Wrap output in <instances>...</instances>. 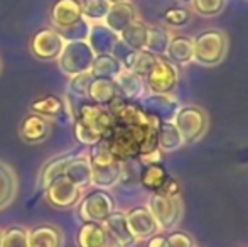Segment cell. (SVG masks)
I'll use <instances>...</instances> for the list:
<instances>
[{"mask_svg":"<svg viewBox=\"0 0 248 247\" xmlns=\"http://www.w3.org/2000/svg\"><path fill=\"white\" fill-rule=\"evenodd\" d=\"M92 152H90V166H92V185L101 190H108V188L115 186L122 178V169H124V163L118 161L110 151H108L107 144L100 141L98 144L92 146Z\"/></svg>","mask_w":248,"mask_h":247,"instance_id":"cell-1","label":"cell"},{"mask_svg":"<svg viewBox=\"0 0 248 247\" xmlns=\"http://www.w3.org/2000/svg\"><path fill=\"white\" fill-rule=\"evenodd\" d=\"M75 100L76 102H73L71 99L68 100L73 120H78V122L88 125L90 129L98 132L101 137H105L107 132L110 131L111 124H113V117H111L110 110L107 107L96 105V103H93L88 99H75Z\"/></svg>","mask_w":248,"mask_h":247,"instance_id":"cell-2","label":"cell"},{"mask_svg":"<svg viewBox=\"0 0 248 247\" xmlns=\"http://www.w3.org/2000/svg\"><path fill=\"white\" fill-rule=\"evenodd\" d=\"M95 56L96 54L90 48L88 41H73V43L64 44L61 54L56 61H58L59 68L62 69V73L75 76L79 73L90 71Z\"/></svg>","mask_w":248,"mask_h":247,"instance_id":"cell-3","label":"cell"},{"mask_svg":"<svg viewBox=\"0 0 248 247\" xmlns=\"http://www.w3.org/2000/svg\"><path fill=\"white\" fill-rule=\"evenodd\" d=\"M117 210L115 198L107 190H96L81 197L78 203V215L83 222H100L103 224L113 212Z\"/></svg>","mask_w":248,"mask_h":247,"instance_id":"cell-4","label":"cell"},{"mask_svg":"<svg viewBox=\"0 0 248 247\" xmlns=\"http://www.w3.org/2000/svg\"><path fill=\"white\" fill-rule=\"evenodd\" d=\"M194 60L204 66H215L226 54V36L218 29H208L193 39Z\"/></svg>","mask_w":248,"mask_h":247,"instance_id":"cell-5","label":"cell"},{"mask_svg":"<svg viewBox=\"0 0 248 247\" xmlns=\"http://www.w3.org/2000/svg\"><path fill=\"white\" fill-rule=\"evenodd\" d=\"M172 124L179 131L184 144L198 141L208 131V115L202 109L194 105H186L177 109Z\"/></svg>","mask_w":248,"mask_h":247,"instance_id":"cell-6","label":"cell"},{"mask_svg":"<svg viewBox=\"0 0 248 247\" xmlns=\"http://www.w3.org/2000/svg\"><path fill=\"white\" fill-rule=\"evenodd\" d=\"M149 210L154 215L157 225L160 231H172L177 225L183 214V207H181V197L169 198L162 193H152L149 198Z\"/></svg>","mask_w":248,"mask_h":247,"instance_id":"cell-7","label":"cell"},{"mask_svg":"<svg viewBox=\"0 0 248 247\" xmlns=\"http://www.w3.org/2000/svg\"><path fill=\"white\" fill-rule=\"evenodd\" d=\"M145 85L155 95H169L179 82V69L174 63L159 56L145 76Z\"/></svg>","mask_w":248,"mask_h":247,"instance_id":"cell-8","label":"cell"},{"mask_svg":"<svg viewBox=\"0 0 248 247\" xmlns=\"http://www.w3.org/2000/svg\"><path fill=\"white\" fill-rule=\"evenodd\" d=\"M64 39L54 27H43L31 37L29 49L34 58L41 61H56L64 48Z\"/></svg>","mask_w":248,"mask_h":247,"instance_id":"cell-9","label":"cell"},{"mask_svg":"<svg viewBox=\"0 0 248 247\" xmlns=\"http://www.w3.org/2000/svg\"><path fill=\"white\" fill-rule=\"evenodd\" d=\"M44 197H46L47 203L52 205V207L68 210V208L78 207L79 200L83 197V190L69 181L64 175H61L46 186Z\"/></svg>","mask_w":248,"mask_h":247,"instance_id":"cell-10","label":"cell"},{"mask_svg":"<svg viewBox=\"0 0 248 247\" xmlns=\"http://www.w3.org/2000/svg\"><path fill=\"white\" fill-rule=\"evenodd\" d=\"M125 218H127L128 229H130L135 241L150 239L152 235L159 234V231H160L155 218H154V215L150 214L147 205L132 207L128 212H125Z\"/></svg>","mask_w":248,"mask_h":247,"instance_id":"cell-11","label":"cell"},{"mask_svg":"<svg viewBox=\"0 0 248 247\" xmlns=\"http://www.w3.org/2000/svg\"><path fill=\"white\" fill-rule=\"evenodd\" d=\"M31 112L37 114V115L44 117V119H54L64 124L73 120L68 100L61 99L58 95H46L36 99L31 103Z\"/></svg>","mask_w":248,"mask_h":247,"instance_id":"cell-12","label":"cell"},{"mask_svg":"<svg viewBox=\"0 0 248 247\" xmlns=\"http://www.w3.org/2000/svg\"><path fill=\"white\" fill-rule=\"evenodd\" d=\"M51 120L31 112L24 117L19 127V135L27 144H41L51 135Z\"/></svg>","mask_w":248,"mask_h":247,"instance_id":"cell-13","label":"cell"},{"mask_svg":"<svg viewBox=\"0 0 248 247\" xmlns=\"http://www.w3.org/2000/svg\"><path fill=\"white\" fill-rule=\"evenodd\" d=\"M51 22L54 29H64L83 17L81 0H56L51 7Z\"/></svg>","mask_w":248,"mask_h":247,"instance_id":"cell-14","label":"cell"},{"mask_svg":"<svg viewBox=\"0 0 248 247\" xmlns=\"http://www.w3.org/2000/svg\"><path fill=\"white\" fill-rule=\"evenodd\" d=\"M78 154H79L78 151H66V152H61V154L54 156V158H51L49 161H46V165L41 168L39 175H37V185H36L37 190L44 191L46 190V186L49 185L52 180H56L58 176L64 175L68 165Z\"/></svg>","mask_w":248,"mask_h":247,"instance_id":"cell-15","label":"cell"},{"mask_svg":"<svg viewBox=\"0 0 248 247\" xmlns=\"http://www.w3.org/2000/svg\"><path fill=\"white\" fill-rule=\"evenodd\" d=\"M142 109L150 115L157 117L160 122H172L174 115L177 112V103L170 95H152L145 97L142 100Z\"/></svg>","mask_w":248,"mask_h":247,"instance_id":"cell-16","label":"cell"},{"mask_svg":"<svg viewBox=\"0 0 248 247\" xmlns=\"http://www.w3.org/2000/svg\"><path fill=\"white\" fill-rule=\"evenodd\" d=\"M137 19V12L135 7L130 2H120V3H111L110 10H108L107 17H105V26L115 34H120L127 26H130L134 20Z\"/></svg>","mask_w":248,"mask_h":247,"instance_id":"cell-17","label":"cell"},{"mask_svg":"<svg viewBox=\"0 0 248 247\" xmlns=\"http://www.w3.org/2000/svg\"><path fill=\"white\" fill-rule=\"evenodd\" d=\"M64 235L52 224H39L29 231V247H62Z\"/></svg>","mask_w":248,"mask_h":247,"instance_id":"cell-18","label":"cell"},{"mask_svg":"<svg viewBox=\"0 0 248 247\" xmlns=\"http://www.w3.org/2000/svg\"><path fill=\"white\" fill-rule=\"evenodd\" d=\"M118 99L115 80L110 78H95L93 76L88 88V100L101 107H110Z\"/></svg>","mask_w":248,"mask_h":247,"instance_id":"cell-19","label":"cell"},{"mask_svg":"<svg viewBox=\"0 0 248 247\" xmlns=\"http://www.w3.org/2000/svg\"><path fill=\"white\" fill-rule=\"evenodd\" d=\"M115 85L120 99L134 100L144 97V78L132 73L130 69H122L115 78Z\"/></svg>","mask_w":248,"mask_h":247,"instance_id":"cell-20","label":"cell"},{"mask_svg":"<svg viewBox=\"0 0 248 247\" xmlns=\"http://www.w3.org/2000/svg\"><path fill=\"white\" fill-rule=\"evenodd\" d=\"M19 191V178L10 165L0 161V210L10 207Z\"/></svg>","mask_w":248,"mask_h":247,"instance_id":"cell-21","label":"cell"},{"mask_svg":"<svg viewBox=\"0 0 248 247\" xmlns=\"http://www.w3.org/2000/svg\"><path fill=\"white\" fill-rule=\"evenodd\" d=\"M108 232L105 224L100 222H83L76 232V246L78 247H101L107 242Z\"/></svg>","mask_w":248,"mask_h":247,"instance_id":"cell-22","label":"cell"},{"mask_svg":"<svg viewBox=\"0 0 248 247\" xmlns=\"http://www.w3.org/2000/svg\"><path fill=\"white\" fill-rule=\"evenodd\" d=\"M103 224H105V227H107L108 235H111L115 241L120 242L122 247H130L137 242L134 235H132L130 229H128L127 218H125V212L115 210Z\"/></svg>","mask_w":248,"mask_h":247,"instance_id":"cell-23","label":"cell"},{"mask_svg":"<svg viewBox=\"0 0 248 247\" xmlns=\"http://www.w3.org/2000/svg\"><path fill=\"white\" fill-rule=\"evenodd\" d=\"M167 60L174 65H187L194 60V43L187 36H172L166 51Z\"/></svg>","mask_w":248,"mask_h":247,"instance_id":"cell-24","label":"cell"},{"mask_svg":"<svg viewBox=\"0 0 248 247\" xmlns=\"http://www.w3.org/2000/svg\"><path fill=\"white\" fill-rule=\"evenodd\" d=\"M117 39H118V34L110 31L105 24L96 22L95 26H92V29H90V36L86 41H88L90 48H92L95 54H107V53H111Z\"/></svg>","mask_w":248,"mask_h":247,"instance_id":"cell-25","label":"cell"},{"mask_svg":"<svg viewBox=\"0 0 248 247\" xmlns=\"http://www.w3.org/2000/svg\"><path fill=\"white\" fill-rule=\"evenodd\" d=\"M64 176L71 183H75L78 188H81V190L90 186L92 185V166H90V159L86 156L78 154L68 165Z\"/></svg>","mask_w":248,"mask_h":247,"instance_id":"cell-26","label":"cell"},{"mask_svg":"<svg viewBox=\"0 0 248 247\" xmlns=\"http://www.w3.org/2000/svg\"><path fill=\"white\" fill-rule=\"evenodd\" d=\"M147 36H149V26H145V24L139 19H135L130 26H127L118 34V37H120L128 48H132V49H135V51L145 49Z\"/></svg>","mask_w":248,"mask_h":247,"instance_id":"cell-27","label":"cell"},{"mask_svg":"<svg viewBox=\"0 0 248 247\" xmlns=\"http://www.w3.org/2000/svg\"><path fill=\"white\" fill-rule=\"evenodd\" d=\"M122 69H124L122 63L118 61L111 53H107V54H96L95 60H93V65H92L90 73H92L95 78L115 80Z\"/></svg>","mask_w":248,"mask_h":247,"instance_id":"cell-28","label":"cell"},{"mask_svg":"<svg viewBox=\"0 0 248 247\" xmlns=\"http://www.w3.org/2000/svg\"><path fill=\"white\" fill-rule=\"evenodd\" d=\"M183 137L172 122H160L157 131V149L164 152H172L183 146Z\"/></svg>","mask_w":248,"mask_h":247,"instance_id":"cell-29","label":"cell"},{"mask_svg":"<svg viewBox=\"0 0 248 247\" xmlns=\"http://www.w3.org/2000/svg\"><path fill=\"white\" fill-rule=\"evenodd\" d=\"M167 178H169V175H167V171L164 169V166H160L159 163L144 166V169H142V173H140L142 186L149 191H154V193H157V191L162 188Z\"/></svg>","mask_w":248,"mask_h":247,"instance_id":"cell-30","label":"cell"},{"mask_svg":"<svg viewBox=\"0 0 248 247\" xmlns=\"http://www.w3.org/2000/svg\"><path fill=\"white\" fill-rule=\"evenodd\" d=\"M170 36L166 29L162 27H149V36L147 44H145V51L155 54V56H166L167 46H169Z\"/></svg>","mask_w":248,"mask_h":247,"instance_id":"cell-31","label":"cell"},{"mask_svg":"<svg viewBox=\"0 0 248 247\" xmlns=\"http://www.w3.org/2000/svg\"><path fill=\"white\" fill-rule=\"evenodd\" d=\"M111 3L108 0H81L83 19L88 22H101L107 17Z\"/></svg>","mask_w":248,"mask_h":247,"instance_id":"cell-32","label":"cell"},{"mask_svg":"<svg viewBox=\"0 0 248 247\" xmlns=\"http://www.w3.org/2000/svg\"><path fill=\"white\" fill-rule=\"evenodd\" d=\"M0 247H29V231L22 225H12L2 232Z\"/></svg>","mask_w":248,"mask_h":247,"instance_id":"cell-33","label":"cell"},{"mask_svg":"<svg viewBox=\"0 0 248 247\" xmlns=\"http://www.w3.org/2000/svg\"><path fill=\"white\" fill-rule=\"evenodd\" d=\"M90 22L86 19H79L78 22L71 24L69 27H64V29H59V36L64 39V43H73V41H86L90 36Z\"/></svg>","mask_w":248,"mask_h":247,"instance_id":"cell-34","label":"cell"},{"mask_svg":"<svg viewBox=\"0 0 248 247\" xmlns=\"http://www.w3.org/2000/svg\"><path fill=\"white\" fill-rule=\"evenodd\" d=\"M93 80V75L90 71L79 73L69 78L68 83V93L75 99H88V88Z\"/></svg>","mask_w":248,"mask_h":247,"instance_id":"cell-35","label":"cell"},{"mask_svg":"<svg viewBox=\"0 0 248 247\" xmlns=\"http://www.w3.org/2000/svg\"><path fill=\"white\" fill-rule=\"evenodd\" d=\"M157 58L159 56H155V54L149 53V51H145V49L139 51L137 56H135L134 65H132V68H130V71L135 73V75H139L140 78H145L147 73L152 69V66L155 65Z\"/></svg>","mask_w":248,"mask_h":247,"instance_id":"cell-36","label":"cell"},{"mask_svg":"<svg viewBox=\"0 0 248 247\" xmlns=\"http://www.w3.org/2000/svg\"><path fill=\"white\" fill-rule=\"evenodd\" d=\"M73 134H75L76 141L81 142V144H86V146H95L103 139L96 131L90 129L88 125L78 122V120H73Z\"/></svg>","mask_w":248,"mask_h":247,"instance_id":"cell-37","label":"cell"},{"mask_svg":"<svg viewBox=\"0 0 248 247\" xmlns=\"http://www.w3.org/2000/svg\"><path fill=\"white\" fill-rule=\"evenodd\" d=\"M137 53H139V51H135V49H132V48H128L127 44H125L124 41L120 39V37L117 39V43H115L113 49H111V54H113V56L122 63L124 69H130L132 68V65H134Z\"/></svg>","mask_w":248,"mask_h":247,"instance_id":"cell-38","label":"cell"},{"mask_svg":"<svg viewBox=\"0 0 248 247\" xmlns=\"http://www.w3.org/2000/svg\"><path fill=\"white\" fill-rule=\"evenodd\" d=\"M226 0H193V5L198 14L204 17H215L225 9Z\"/></svg>","mask_w":248,"mask_h":247,"instance_id":"cell-39","label":"cell"},{"mask_svg":"<svg viewBox=\"0 0 248 247\" xmlns=\"http://www.w3.org/2000/svg\"><path fill=\"white\" fill-rule=\"evenodd\" d=\"M164 19L170 26H184L191 19V12L186 7H172L164 12Z\"/></svg>","mask_w":248,"mask_h":247,"instance_id":"cell-40","label":"cell"},{"mask_svg":"<svg viewBox=\"0 0 248 247\" xmlns=\"http://www.w3.org/2000/svg\"><path fill=\"white\" fill-rule=\"evenodd\" d=\"M167 244L169 247H194V241L186 232H169Z\"/></svg>","mask_w":248,"mask_h":247,"instance_id":"cell-41","label":"cell"},{"mask_svg":"<svg viewBox=\"0 0 248 247\" xmlns=\"http://www.w3.org/2000/svg\"><path fill=\"white\" fill-rule=\"evenodd\" d=\"M157 193H162V195H166V197H169V198L181 197V195H179V183H177L174 178H167L166 183H164L162 188H160Z\"/></svg>","mask_w":248,"mask_h":247,"instance_id":"cell-42","label":"cell"},{"mask_svg":"<svg viewBox=\"0 0 248 247\" xmlns=\"http://www.w3.org/2000/svg\"><path fill=\"white\" fill-rule=\"evenodd\" d=\"M147 247H169L167 244V235L166 234H155L150 239H147Z\"/></svg>","mask_w":248,"mask_h":247,"instance_id":"cell-43","label":"cell"},{"mask_svg":"<svg viewBox=\"0 0 248 247\" xmlns=\"http://www.w3.org/2000/svg\"><path fill=\"white\" fill-rule=\"evenodd\" d=\"M101 247H122V244L118 241H115V239L111 237V235H108L107 242H105V244L101 246Z\"/></svg>","mask_w":248,"mask_h":247,"instance_id":"cell-44","label":"cell"},{"mask_svg":"<svg viewBox=\"0 0 248 247\" xmlns=\"http://www.w3.org/2000/svg\"><path fill=\"white\" fill-rule=\"evenodd\" d=\"M110 3H120V2H128V0H108Z\"/></svg>","mask_w":248,"mask_h":247,"instance_id":"cell-45","label":"cell"},{"mask_svg":"<svg viewBox=\"0 0 248 247\" xmlns=\"http://www.w3.org/2000/svg\"><path fill=\"white\" fill-rule=\"evenodd\" d=\"M0 246H2V231H0Z\"/></svg>","mask_w":248,"mask_h":247,"instance_id":"cell-46","label":"cell"},{"mask_svg":"<svg viewBox=\"0 0 248 247\" xmlns=\"http://www.w3.org/2000/svg\"><path fill=\"white\" fill-rule=\"evenodd\" d=\"M0 69H2V65H0Z\"/></svg>","mask_w":248,"mask_h":247,"instance_id":"cell-47","label":"cell"}]
</instances>
